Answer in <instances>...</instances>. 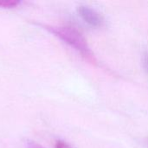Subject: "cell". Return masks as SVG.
<instances>
[{"label":"cell","mask_w":148,"mask_h":148,"mask_svg":"<svg viewBox=\"0 0 148 148\" xmlns=\"http://www.w3.org/2000/svg\"><path fill=\"white\" fill-rule=\"evenodd\" d=\"M42 26L62 42L69 45L71 48L78 51L87 61L95 62V57L86 38L75 28L69 26H50L44 24H42Z\"/></svg>","instance_id":"1"},{"label":"cell","mask_w":148,"mask_h":148,"mask_svg":"<svg viewBox=\"0 0 148 148\" xmlns=\"http://www.w3.org/2000/svg\"><path fill=\"white\" fill-rule=\"evenodd\" d=\"M77 12L82 19L92 27H101L103 24L104 19L101 13L90 6L81 5L77 8Z\"/></svg>","instance_id":"2"},{"label":"cell","mask_w":148,"mask_h":148,"mask_svg":"<svg viewBox=\"0 0 148 148\" xmlns=\"http://www.w3.org/2000/svg\"><path fill=\"white\" fill-rule=\"evenodd\" d=\"M21 2L19 0H0V8L11 9L16 7Z\"/></svg>","instance_id":"3"},{"label":"cell","mask_w":148,"mask_h":148,"mask_svg":"<svg viewBox=\"0 0 148 148\" xmlns=\"http://www.w3.org/2000/svg\"><path fill=\"white\" fill-rule=\"evenodd\" d=\"M55 148H73L69 143H67L66 141L64 140H58L56 141V144H55Z\"/></svg>","instance_id":"4"},{"label":"cell","mask_w":148,"mask_h":148,"mask_svg":"<svg viewBox=\"0 0 148 148\" xmlns=\"http://www.w3.org/2000/svg\"><path fill=\"white\" fill-rule=\"evenodd\" d=\"M142 60H143V67H144L146 72L147 73L148 75V49H147V50L144 52Z\"/></svg>","instance_id":"5"},{"label":"cell","mask_w":148,"mask_h":148,"mask_svg":"<svg viewBox=\"0 0 148 148\" xmlns=\"http://www.w3.org/2000/svg\"><path fill=\"white\" fill-rule=\"evenodd\" d=\"M26 146L27 148H44L43 147H42L40 144L33 141V140H28L26 142Z\"/></svg>","instance_id":"6"}]
</instances>
